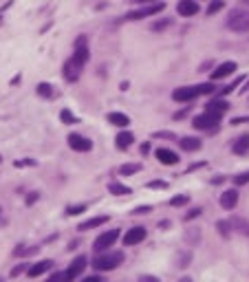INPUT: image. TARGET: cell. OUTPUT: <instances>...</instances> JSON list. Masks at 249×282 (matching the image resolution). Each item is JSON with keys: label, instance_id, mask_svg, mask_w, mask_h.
I'll list each match as a JSON object with an SVG mask.
<instances>
[{"label": "cell", "instance_id": "36", "mask_svg": "<svg viewBox=\"0 0 249 282\" xmlns=\"http://www.w3.org/2000/svg\"><path fill=\"white\" fill-rule=\"evenodd\" d=\"M192 260V253L185 251V253H179V267H187V262Z\"/></svg>", "mask_w": 249, "mask_h": 282}, {"label": "cell", "instance_id": "21", "mask_svg": "<svg viewBox=\"0 0 249 282\" xmlns=\"http://www.w3.org/2000/svg\"><path fill=\"white\" fill-rule=\"evenodd\" d=\"M132 141H135V137H132V132H119L117 139H115V143H117L119 150H128V148L132 146Z\"/></svg>", "mask_w": 249, "mask_h": 282}, {"label": "cell", "instance_id": "30", "mask_svg": "<svg viewBox=\"0 0 249 282\" xmlns=\"http://www.w3.org/2000/svg\"><path fill=\"white\" fill-rule=\"evenodd\" d=\"M198 95H212L214 91H216V86L214 84H198Z\"/></svg>", "mask_w": 249, "mask_h": 282}, {"label": "cell", "instance_id": "27", "mask_svg": "<svg viewBox=\"0 0 249 282\" xmlns=\"http://www.w3.org/2000/svg\"><path fill=\"white\" fill-rule=\"evenodd\" d=\"M187 201H190V196H187V194H179V196L170 198V205H172V207H181V205H185Z\"/></svg>", "mask_w": 249, "mask_h": 282}, {"label": "cell", "instance_id": "43", "mask_svg": "<svg viewBox=\"0 0 249 282\" xmlns=\"http://www.w3.org/2000/svg\"><path fill=\"white\" fill-rule=\"evenodd\" d=\"M51 280H53V282H58V280H69V278H66V271H64V273H53V275H51Z\"/></svg>", "mask_w": 249, "mask_h": 282}, {"label": "cell", "instance_id": "40", "mask_svg": "<svg viewBox=\"0 0 249 282\" xmlns=\"http://www.w3.org/2000/svg\"><path fill=\"white\" fill-rule=\"evenodd\" d=\"M154 137H163V139H174V132H154Z\"/></svg>", "mask_w": 249, "mask_h": 282}, {"label": "cell", "instance_id": "48", "mask_svg": "<svg viewBox=\"0 0 249 282\" xmlns=\"http://www.w3.org/2000/svg\"><path fill=\"white\" fill-rule=\"evenodd\" d=\"M0 161H3V159H0Z\"/></svg>", "mask_w": 249, "mask_h": 282}, {"label": "cell", "instance_id": "13", "mask_svg": "<svg viewBox=\"0 0 249 282\" xmlns=\"http://www.w3.org/2000/svg\"><path fill=\"white\" fill-rule=\"evenodd\" d=\"M236 69H238L236 62H223V64H218L216 69L212 71V80H225V77H229Z\"/></svg>", "mask_w": 249, "mask_h": 282}, {"label": "cell", "instance_id": "7", "mask_svg": "<svg viewBox=\"0 0 249 282\" xmlns=\"http://www.w3.org/2000/svg\"><path fill=\"white\" fill-rule=\"evenodd\" d=\"M66 141H69V146L73 148L75 152H88V150L93 148V141H91V139H86L84 135H77V132H71L69 139H66Z\"/></svg>", "mask_w": 249, "mask_h": 282}, {"label": "cell", "instance_id": "28", "mask_svg": "<svg viewBox=\"0 0 249 282\" xmlns=\"http://www.w3.org/2000/svg\"><path fill=\"white\" fill-rule=\"evenodd\" d=\"M216 227H218L220 234H223L225 238H227V236H229V229H231V223H229V220H218Z\"/></svg>", "mask_w": 249, "mask_h": 282}, {"label": "cell", "instance_id": "24", "mask_svg": "<svg viewBox=\"0 0 249 282\" xmlns=\"http://www.w3.org/2000/svg\"><path fill=\"white\" fill-rule=\"evenodd\" d=\"M38 95L40 97H53L55 95V91H53V86L51 84H47V82H42V84H38Z\"/></svg>", "mask_w": 249, "mask_h": 282}, {"label": "cell", "instance_id": "46", "mask_svg": "<svg viewBox=\"0 0 249 282\" xmlns=\"http://www.w3.org/2000/svg\"><path fill=\"white\" fill-rule=\"evenodd\" d=\"M132 3H152V0H132Z\"/></svg>", "mask_w": 249, "mask_h": 282}, {"label": "cell", "instance_id": "4", "mask_svg": "<svg viewBox=\"0 0 249 282\" xmlns=\"http://www.w3.org/2000/svg\"><path fill=\"white\" fill-rule=\"evenodd\" d=\"M82 71H84V64H82L77 58H73V55H71L62 66V75H64L66 82H77L82 75Z\"/></svg>", "mask_w": 249, "mask_h": 282}, {"label": "cell", "instance_id": "39", "mask_svg": "<svg viewBox=\"0 0 249 282\" xmlns=\"http://www.w3.org/2000/svg\"><path fill=\"white\" fill-rule=\"evenodd\" d=\"M185 238H187V240H190V242H192V245H194V242L198 240V229H194V231H190V234H187V236H185Z\"/></svg>", "mask_w": 249, "mask_h": 282}, {"label": "cell", "instance_id": "14", "mask_svg": "<svg viewBox=\"0 0 249 282\" xmlns=\"http://www.w3.org/2000/svg\"><path fill=\"white\" fill-rule=\"evenodd\" d=\"M53 260H40V262H36V264H31L29 269H27V275L29 278H38V275H42V273H47L49 269L53 267Z\"/></svg>", "mask_w": 249, "mask_h": 282}, {"label": "cell", "instance_id": "9", "mask_svg": "<svg viewBox=\"0 0 249 282\" xmlns=\"http://www.w3.org/2000/svg\"><path fill=\"white\" fill-rule=\"evenodd\" d=\"M141 240H146V227H130L124 234V245L132 247V245H139Z\"/></svg>", "mask_w": 249, "mask_h": 282}, {"label": "cell", "instance_id": "3", "mask_svg": "<svg viewBox=\"0 0 249 282\" xmlns=\"http://www.w3.org/2000/svg\"><path fill=\"white\" fill-rule=\"evenodd\" d=\"M220 117H223V115H216V113L205 110L203 115L194 117V128L196 130H216L218 124H220Z\"/></svg>", "mask_w": 249, "mask_h": 282}, {"label": "cell", "instance_id": "33", "mask_svg": "<svg viewBox=\"0 0 249 282\" xmlns=\"http://www.w3.org/2000/svg\"><path fill=\"white\" fill-rule=\"evenodd\" d=\"M82 212H86V205H69L66 207V214H69V216H77V214H82Z\"/></svg>", "mask_w": 249, "mask_h": 282}, {"label": "cell", "instance_id": "17", "mask_svg": "<svg viewBox=\"0 0 249 282\" xmlns=\"http://www.w3.org/2000/svg\"><path fill=\"white\" fill-rule=\"evenodd\" d=\"M179 146L187 152H196V150H201V139H196V137H183L179 141Z\"/></svg>", "mask_w": 249, "mask_h": 282}, {"label": "cell", "instance_id": "20", "mask_svg": "<svg viewBox=\"0 0 249 282\" xmlns=\"http://www.w3.org/2000/svg\"><path fill=\"white\" fill-rule=\"evenodd\" d=\"M108 121L113 126H117V128H126V126L130 124V117H128V115H124V113H110Z\"/></svg>", "mask_w": 249, "mask_h": 282}, {"label": "cell", "instance_id": "8", "mask_svg": "<svg viewBox=\"0 0 249 282\" xmlns=\"http://www.w3.org/2000/svg\"><path fill=\"white\" fill-rule=\"evenodd\" d=\"M86 264H88L86 256H77V258H73V262H71V267L66 269V278H69V280H75V278H80V275L84 273Z\"/></svg>", "mask_w": 249, "mask_h": 282}, {"label": "cell", "instance_id": "12", "mask_svg": "<svg viewBox=\"0 0 249 282\" xmlns=\"http://www.w3.org/2000/svg\"><path fill=\"white\" fill-rule=\"evenodd\" d=\"M176 11H179L183 18L196 16V14H198V3H196V0H179V5H176Z\"/></svg>", "mask_w": 249, "mask_h": 282}, {"label": "cell", "instance_id": "45", "mask_svg": "<svg viewBox=\"0 0 249 282\" xmlns=\"http://www.w3.org/2000/svg\"><path fill=\"white\" fill-rule=\"evenodd\" d=\"M22 271H25V267H22V264H20V267H16L14 271H11V275H18V273H22Z\"/></svg>", "mask_w": 249, "mask_h": 282}, {"label": "cell", "instance_id": "6", "mask_svg": "<svg viewBox=\"0 0 249 282\" xmlns=\"http://www.w3.org/2000/svg\"><path fill=\"white\" fill-rule=\"evenodd\" d=\"M119 238V229H108V231H104L102 236H97L95 242H93V249L95 251H106L108 247H113L115 245V240Z\"/></svg>", "mask_w": 249, "mask_h": 282}, {"label": "cell", "instance_id": "18", "mask_svg": "<svg viewBox=\"0 0 249 282\" xmlns=\"http://www.w3.org/2000/svg\"><path fill=\"white\" fill-rule=\"evenodd\" d=\"M231 150H234L236 154H247V152H249V135H247V132H245V135H240L238 139L234 141Z\"/></svg>", "mask_w": 249, "mask_h": 282}, {"label": "cell", "instance_id": "5", "mask_svg": "<svg viewBox=\"0 0 249 282\" xmlns=\"http://www.w3.org/2000/svg\"><path fill=\"white\" fill-rule=\"evenodd\" d=\"M165 9L163 3H152L148 7H141V9H135L130 14H126V20H143V18H150V16H157Z\"/></svg>", "mask_w": 249, "mask_h": 282}, {"label": "cell", "instance_id": "19", "mask_svg": "<svg viewBox=\"0 0 249 282\" xmlns=\"http://www.w3.org/2000/svg\"><path fill=\"white\" fill-rule=\"evenodd\" d=\"M227 108H229V104L225 102V99H212V102L207 104V108L209 113H216V115H223V113H227Z\"/></svg>", "mask_w": 249, "mask_h": 282}, {"label": "cell", "instance_id": "41", "mask_svg": "<svg viewBox=\"0 0 249 282\" xmlns=\"http://www.w3.org/2000/svg\"><path fill=\"white\" fill-rule=\"evenodd\" d=\"M148 187H168V183H163V181H150Z\"/></svg>", "mask_w": 249, "mask_h": 282}, {"label": "cell", "instance_id": "29", "mask_svg": "<svg viewBox=\"0 0 249 282\" xmlns=\"http://www.w3.org/2000/svg\"><path fill=\"white\" fill-rule=\"evenodd\" d=\"M60 119H62L64 124H77V117L71 110H62V113H60Z\"/></svg>", "mask_w": 249, "mask_h": 282}, {"label": "cell", "instance_id": "2", "mask_svg": "<svg viewBox=\"0 0 249 282\" xmlns=\"http://www.w3.org/2000/svg\"><path fill=\"white\" fill-rule=\"evenodd\" d=\"M227 27L236 33L249 31V11L245 9H231L227 16Z\"/></svg>", "mask_w": 249, "mask_h": 282}, {"label": "cell", "instance_id": "37", "mask_svg": "<svg viewBox=\"0 0 249 282\" xmlns=\"http://www.w3.org/2000/svg\"><path fill=\"white\" fill-rule=\"evenodd\" d=\"M201 212H203L201 207H194V209H190V212L185 214V220H190V218H196V216H201Z\"/></svg>", "mask_w": 249, "mask_h": 282}, {"label": "cell", "instance_id": "38", "mask_svg": "<svg viewBox=\"0 0 249 282\" xmlns=\"http://www.w3.org/2000/svg\"><path fill=\"white\" fill-rule=\"evenodd\" d=\"M150 205H141V207H135V209H132V214H148V212H150Z\"/></svg>", "mask_w": 249, "mask_h": 282}, {"label": "cell", "instance_id": "42", "mask_svg": "<svg viewBox=\"0 0 249 282\" xmlns=\"http://www.w3.org/2000/svg\"><path fill=\"white\" fill-rule=\"evenodd\" d=\"M84 282H104L102 275H88V278H84Z\"/></svg>", "mask_w": 249, "mask_h": 282}, {"label": "cell", "instance_id": "11", "mask_svg": "<svg viewBox=\"0 0 249 282\" xmlns=\"http://www.w3.org/2000/svg\"><path fill=\"white\" fill-rule=\"evenodd\" d=\"M154 157H157L163 165H176V163H179V154L172 152L170 148H157Z\"/></svg>", "mask_w": 249, "mask_h": 282}, {"label": "cell", "instance_id": "10", "mask_svg": "<svg viewBox=\"0 0 249 282\" xmlns=\"http://www.w3.org/2000/svg\"><path fill=\"white\" fill-rule=\"evenodd\" d=\"M198 97V88L196 86H181L172 93L174 102H192V99Z\"/></svg>", "mask_w": 249, "mask_h": 282}, {"label": "cell", "instance_id": "31", "mask_svg": "<svg viewBox=\"0 0 249 282\" xmlns=\"http://www.w3.org/2000/svg\"><path fill=\"white\" fill-rule=\"evenodd\" d=\"M38 251V247H18V249L14 251V256H29V253H36Z\"/></svg>", "mask_w": 249, "mask_h": 282}, {"label": "cell", "instance_id": "32", "mask_svg": "<svg viewBox=\"0 0 249 282\" xmlns=\"http://www.w3.org/2000/svg\"><path fill=\"white\" fill-rule=\"evenodd\" d=\"M242 80H245V77H238V80H236V82H231V84H229V86H225V88H220V91H218V95H227V93H231V91H234V88H236V86H238V84H242Z\"/></svg>", "mask_w": 249, "mask_h": 282}, {"label": "cell", "instance_id": "1", "mask_svg": "<svg viewBox=\"0 0 249 282\" xmlns=\"http://www.w3.org/2000/svg\"><path fill=\"white\" fill-rule=\"evenodd\" d=\"M126 260L124 251H97L95 260H93V267L97 269V271H113V269H117L121 262Z\"/></svg>", "mask_w": 249, "mask_h": 282}, {"label": "cell", "instance_id": "22", "mask_svg": "<svg viewBox=\"0 0 249 282\" xmlns=\"http://www.w3.org/2000/svg\"><path fill=\"white\" fill-rule=\"evenodd\" d=\"M229 223H231V227H234L236 231H238V234H242V236H249V220H247V218L236 216V218H231Z\"/></svg>", "mask_w": 249, "mask_h": 282}, {"label": "cell", "instance_id": "25", "mask_svg": "<svg viewBox=\"0 0 249 282\" xmlns=\"http://www.w3.org/2000/svg\"><path fill=\"white\" fill-rule=\"evenodd\" d=\"M141 170V163H126V165H121L119 168V174H137Z\"/></svg>", "mask_w": 249, "mask_h": 282}, {"label": "cell", "instance_id": "15", "mask_svg": "<svg viewBox=\"0 0 249 282\" xmlns=\"http://www.w3.org/2000/svg\"><path fill=\"white\" fill-rule=\"evenodd\" d=\"M220 205L225 209H234L238 205V192L236 190H225L223 194H220Z\"/></svg>", "mask_w": 249, "mask_h": 282}, {"label": "cell", "instance_id": "44", "mask_svg": "<svg viewBox=\"0 0 249 282\" xmlns=\"http://www.w3.org/2000/svg\"><path fill=\"white\" fill-rule=\"evenodd\" d=\"M16 165H36V161H31V159H25V161H16Z\"/></svg>", "mask_w": 249, "mask_h": 282}, {"label": "cell", "instance_id": "35", "mask_svg": "<svg viewBox=\"0 0 249 282\" xmlns=\"http://www.w3.org/2000/svg\"><path fill=\"white\" fill-rule=\"evenodd\" d=\"M170 25H172V20H170V18H163V20L154 22V25H152V31H163L165 27H170Z\"/></svg>", "mask_w": 249, "mask_h": 282}, {"label": "cell", "instance_id": "23", "mask_svg": "<svg viewBox=\"0 0 249 282\" xmlns=\"http://www.w3.org/2000/svg\"><path fill=\"white\" fill-rule=\"evenodd\" d=\"M108 192H110V194H115V196H128V194H130V187L115 181V183L108 185Z\"/></svg>", "mask_w": 249, "mask_h": 282}, {"label": "cell", "instance_id": "47", "mask_svg": "<svg viewBox=\"0 0 249 282\" xmlns=\"http://www.w3.org/2000/svg\"><path fill=\"white\" fill-rule=\"evenodd\" d=\"M242 91H249V80H247V84H245V88H242Z\"/></svg>", "mask_w": 249, "mask_h": 282}, {"label": "cell", "instance_id": "26", "mask_svg": "<svg viewBox=\"0 0 249 282\" xmlns=\"http://www.w3.org/2000/svg\"><path fill=\"white\" fill-rule=\"evenodd\" d=\"M223 7H225L223 0H212V3H209V7H207V16H214L216 11H220Z\"/></svg>", "mask_w": 249, "mask_h": 282}, {"label": "cell", "instance_id": "34", "mask_svg": "<svg viewBox=\"0 0 249 282\" xmlns=\"http://www.w3.org/2000/svg\"><path fill=\"white\" fill-rule=\"evenodd\" d=\"M245 183H249V170L234 176V185H245Z\"/></svg>", "mask_w": 249, "mask_h": 282}, {"label": "cell", "instance_id": "16", "mask_svg": "<svg viewBox=\"0 0 249 282\" xmlns=\"http://www.w3.org/2000/svg\"><path fill=\"white\" fill-rule=\"evenodd\" d=\"M104 223H108V216H95V218H88L84 223H80V231H86V229H95V227H102Z\"/></svg>", "mask_w": 249, "mask_h": 282}]
</instances>
